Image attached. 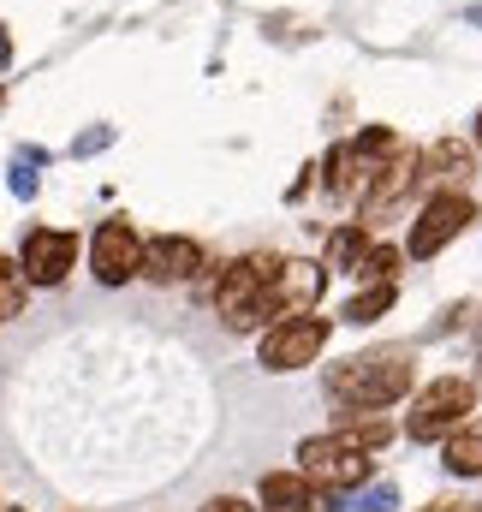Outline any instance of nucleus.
Wrapping results in <instances>:
<instances>
[{
    "label": "nucleus",
    "instance_id": "obj_7",
    "mask_svg": "<svg viewBox=\"0 0 482 512\" xmlns=\"http://www.w3.org/2000/svg\"><path fill=\"white\" fill-rule=\"evenodd\" d=\"M72 268H78V233H60V227H36L18 251L24 286H60Z\"/></svg>",
    "mask_w": 482,
    "mask_h": 512
},
{
    "label": "nucleus",
    "instance_id": "obj_19",
    "mask_svg": "<svg viewBox=\"0 0 482 512\" xmlns=\"http://www.w3.org/2000/svg\"><path fill=\"white\" fill-rule=\"evenodd\" d=\"M203 512H256V507H250V501H239V495H215Z\"/></svg>",
    "mask_w": 482,
    "mask_h": 512
},
{
    "label": "nucleus",
    "instance_id": "obj_3",
    "mask_svg": "<svg viewBox=\"0 0 482 512\" xmlns=\"http://www.w3.org/2000/svg\"><path fill=\"white\" fill-rule=\"evenodd\" d=\"M471 411H477V387L465 382V376H441V382H429L411 399L405 435H411V441H447V435H459V423H465Z\"/></svg>",
    "mask_w": 482,
    "mask_h": 512
},
{
    "label": "nucleus",
    "instance_id": "obj_22",
    "mask_svg": "<svg viewBox=\"0 0 482 512\" xmlns=\"http://www.w3.org/2000/svg\"><path fill=\"white\" fill-rule=\"evenodd\" d=\"M477 149H482V120H477Z\"/></svg>",
    "mask_w": 482,
    "mask_h": 512
},
{
    "label": "nucleus",
    "instance_id": "obj_4",
    "mask_svg": "<svg viewBox=\"0 0 482 512\" xmlns=\"http://www.w3.org/2000/svg\"><path fill=\"white\" fill-rule=\"evenodd\" d=\"M298 477L310 483V489H358L363 477H369V453H363L358 441H346L340 429L334 435H310L304 447H298Z\"/></svg>",
    "mask_w": 482,
    "mask_h": 512
},
{
    "label": "nucleus",
    "instance_id": "obj_6",
    "mask_svg": "<svg viewBox=\"0 0 482 512\" xmlns=\"http://www.w3.org/2000/svg\"><path fill=\"white\" fill-rule=\"evenodd\" d=\"M471 227V197L465 191H435L429 203H423V215L411 221V245H405V256H435L447 239H459Z\"/></svg>",
    "mask_w": 482,
    "mask_h": 512
},
{
    "label": "nucleus",
    "instance_id": "obj_10",
    "mask_svg": "<svg viewBox=\"0 0 482 512\" xmlns=\"http://www.w3.org/2000/svg\"><path fill=\"white\" fill-rule=\"evenodd\" d=\"M322 298V268L316 262H280L274 286H268V316H310Z\"/></svg>",
    "mask_w": 482,
    "mask_h": 512
},
{
    "label": "nucleus",
    "instance_id": "obj_18",
    "mask_svg": "<svg viewBox=\"0 0 482 512\" xmlns=\"http://www.w3.org/2000/svg\"><path fill=\"white\" fill-rule=\"evenodd\" d=\"M393 501H399V495H393V483H375V489L363 495V507H369V512H387Z\"/></svg>",
    "mask_w": 482,
    "mask_h": 512
},
{
    "label": "nucleus",
    "instance_id": "obj_23",
    "mask_svg": "<svg viewBox=\"0 0 482 512\" xmlns=\"http://www.w3.org/2000/svg\"><path fill=\"white\" fill-rule=\"evenodd\" d=\"M0 512H24V507H0Z\"/></svg>",
    "mask_w": 482,
    "mask_h": 512
},
{
    "label": "nucleus",
    "instance_id": "obj_2",
    "mask_svg": "<svg viewBox=\"0 0 482 512\" xmlns=\"http://www.w3.org/2000/svg\"><path fill=\"white\" fill-rule=\"evenodd\" d=\"M280 262H286V256H239V262L221 274L215 310H221V322H227L233 334H250V328L268 322V286H274Z\"/></svg>",
    "mask_w": 482,
    "mask_h": 512
},
{
    "label": "nucleus",
    "instance_id": "obj_9",
    "mask_svg": "<svg viewBox=\"0 0 482 512\" xmlns=\"http://www.w3.org/2000/svg\"><path fill=\"white\" fill-rule=\"evenodd\" d=\"M197 268H203V245L185 239V233H161V239H149V245H143V262H137V274L155 280V286L197 280Z\"/></svg>",
    "mask_w": 482,
    "mask_h": 512
},
{
    "label": "nucleus",
    "instance_id": "obj_11",
    "mask_svg": "<svg viewBox=\"0 0 482 512\" xmlns=\"http://www.w3.org/2000/svg\"><path fill=\"white\" fill-rule=\"evenodd\" d=\"M477 167V155L459 143V137H441L429 149H417V179H435V185H465Z\"/></svg>",
    "mask_w": 482,
    "mask_h": 512
},
{
    "label": "nucleus",
    "instance_id": "obj_24",
    "mask_svg": "<svg viewBox=\"0 0 482 512\" xmlns=\"http://www.w3.org/2000/svg\"><path fill=\"white\" fill-rule=\"evenodd\" d=\"M459 512H482V507H459Z\"/></svg>",
    "mask_w": 482,
    "mask_h": 512
},
{
    "label": "nucleus",
    "instance_id": "obj_1",
    "mask_svg": "<svg viewBox=\"0 0 482 512\" xmlns=\"http://www.w3.org/2000/svg\"><path fill=\"white\" fill-rule=\"evenodd\" d=\"M417 382V352L411 346H369L358 358H340L328 364V393L352 411H375V405H393L405 399Z\"/></svg>",
    "mask_w": 482,
    "mask_h": 512
},
{
    "label": "nucleus",
    "instance_id": "obj_15",
    "mask_svg": "<svg viewBox=\"0 0 482 512\" xmlns=\"http://www.w3.org/2000/svg\"><path fill=\"white\" fill-rule=\"evenodd\" d=\"M387 304H393V286H363L358 298H352V304H346V310H340V316H346V322H375V316H381V310H387Z\"/></svg>",
    "mask_w": 482,
    "mask_h": 512
},
{
    "label": "nucleus",
    "instance_id": "obj_12",
    "mask_svg": "<svg viewBox=\"0 0 482 512\" xmlns=\"http://www.w3.org/2000/svg\"><path fill=\"white\" fill-rule=\"evenodd\" d=\"M262 507L268 512H316V489L298 471H274V477H262Z\"/></svg>",
    "mask_w": 482,
    "mask_h": 512
},
{
    "label": "nucleus",
    "instance_id": "obj_21",
    "mask_svg": "<svg viewBox=\"0 0 482 512\" xmlns=\"http://www.w3.org/2000/svg\"><path fill=\"white\" fill-rule=\"evenodd\" d=\"M471 24H482V6H471Z\"/></svg>",
    "mask_w": 482,
    "mask_h": 512
},
{
    "label": "nucleus",
    "instance_id": "obj_20",
    "mask_svg": "<svg viewBox=\"0 0 482 512\" xmlns=\"http://www.w3.org/2000/svg\"><path fill=\"white\" fill-rule=\"evenodd\" d=\"M6 60H12V36L0 30V66H6Z\"/></svg>",
    "mask_w": 482,
    "mask_h": 512
},
{
    "label": "nucleus",
    "instance_id": "obj_8",
    "mask_svg": "<svg viewBox=\"0 0 482 512\" xmlns=\"http://www.w3.org/2000/svg\"><path fill=\"white\" fill-rule=\"evenodd\" d=\"M137 262H143V239L131 233V221H102L96 239H90V268L102 286H125L137 280Z\"/></svg>",
    "mask_w": 482,
    "mask_h": 512
},
{
    "label": "nucleus",
    "instance_id": "obj_13",
    "mask_svg": "<svg viewBox=\"0 0 482 512\" xmlns=\"http://www.w3.org/2000/svg\"><path fill=\"white\" fill-rule=\"evenodd\" d=\"M441 465H447L453 477H482V423L447 435V459H441Z\"/></svg>",
    "mask_w": 482,
    "mask_h": 512
},
{
    "label": "nucleus",
    "instance_id": "obj_17",
    "mask_svg": "<svg viewBox=\"0 0 482 512\" xmlns=\"http://www.w3.org/2000/svg\"><path fill=\"white\" fill-rule=\"evenodd\" d=\"M18 310H24V274H18L12 256H0V322L18 316Z\"/></svg>",
    "mask_w": 482,
    "mask_h": 512
},
{
    "label": "nucleus",
    "instance_id": "obj_16",
    "mask_svg": "<svg viewBox=\"0 0 482 512\" xmlns=\"http://www.w3.org/2000/svg\"><path fill=\"white\" fill-rule=\"evenodd\" d=\"M393 268H399V251H393V245H369V256L358 262V280H369V286H393Z\"/></svg>",
    "mask_w": 482,
    "mask_h": 512
},
{
    "label": "nucleus",
    "instance_id": "obj_5",
    "mask_svg": "<svg viewBox=\"0 0 482 512\" xmlns=\"http://www.w3.org/2000/svg\"><path fill=\"white\" fill-rule=\"evenodd\" d=\"M328 334H334V322L328 316H286V322H274L268 334H262V370H304V364H316L322 358V346H328Z\"/></svg>",
    "mask_w": 482,
    "mask_h": 512
},
{
    "label": "nucleus",
    "instance_id": "obj_14",
    "mask_svg": "<svg viewBox=\"0 0 482 512\" xmlns=\"http://www.w3.org/2000/svg\"><path fill=\"white\" fill-rule=\"evenodd\" d=\"M369 256V239H363V227H340L334 239H328V262L322 268H340V274H358V262Z\"/></svg>",
    "mask_w": 482,
    "mask_h": 512
}]
</instances>
